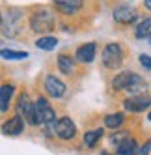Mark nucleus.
<instances>
[{
    "mask_svg": "<svg viewBox=\"0 0 151 155\" xmlns=\"http://www.w3.org/2000/svg\"><path fill=\"white\" fill-rule=\"evenodd\" d=\"M112 88L114 90H127L129 94L138 95V94H144V90L147 88V82L133 71H121L114 77Z\"/></svg>",
    "mask_w": 151,
    "mask_h": 155,
    "instance_id": "f257e3e1",
    "label": "nucleus"
},
{
    "mask_svg": "<svg viewBox=\"0 0 151 155\" xmlns=\"http://www.w3.org/2000/svg\"><path fill=\"white\" fill-rule=\"evenodd\" d=\"M54 25H56L54 13L47 8L37 9V12H34L30 17V28L34 32H39V34H49V32H52L54 30Z\"/></svg>",
    "mask_w": 151,
    "mask_h": 155,
    "instance_id": "f03ea898",
    "label": "nucleus"
},
{
    "mask_svg": "<svg viewBox=\"0 0 151 155\" xmlns=\"http://www.w3.org/2000/svg\"><path fill=\"white\" fill-rule=\"evenodd\" d=\"M101 60L104 64V68L108 69H117L123 64V51L120 43H108L101 54Z\"/></svg>",
    "mask_w": 151,
    "mask_h": 155,
    "instance_id": "7ed1b4c3",
    "label": "nucleus"
},
{
    "mask_svg": "<svg viewBox=\"0 0 151 155\" xmlns=\"http://www.w3.org/2000/svg\"><path fill=\"white\" fill-rule=\"evenodd\" d=\"M36 114H37L39 124H43L45 127L54 125L56 121H58V120H56L54 108L50 107V103L47 101L45 97H37V99H36Z\"/></svg>",
    "mask_w": 151,
    "mask_h": 155,
    "instance_id": "20e7f679",
    "label": "nucleus"
},
{
    "mask_svg": "<svg viewBox=\"0 0 151 155\" xmlns=\"http://www.w3.org/2000/svg\"><path fill=\"white\" fill-rule=\"evenodd\" d=\"M17 112L23 116L30 125H37L39 120H37V114H36V103L30 101L28 94H21L19 99H17Z\"/></svg>",
    "mask_w": 151,
    "mask_h": 155,
    "instance_id": "39448f33",
    "label": "nucleus"
},
{
    "mask_svg": "<svg viewBox=\"0 0 151 155\" xmlns=\"http://www.w3.org/2000/svg\"><path fill=\"white\" fill-rule=\"evenodd\" d=\"M54 135L62 140H71L75 135H77V125H75V121L67 116L63 118H58L56 125H54Z\"/></svg>",
    "mask_w": 151,
    "mask_h": 155,
    "instance_id": "423d86ee",
    "label": "nucleus"
},
{
    "mask_svg": "<svg viewBox=\"0 0 151 155\" xmlns=\"http://www.w3.org/2000/svg\"><path fill=\"white\" fill-rule=\"evenodd\" d=\"M123 107L129 112H142V110L151 107V95L147 94H138V95H131L123 101Z\"/></svg>",
    "mask_w": 151,
    "mask_h": 155,
    "instance_id": "0eeeda50",
    "label": "nucleus"
},
{
    "mask_svg": "<svg viewBox=\"0 0 151 155\" xmlns=\"http://www.w3.org/2000/svg\"><path fill=\"white\" fill-rule=\"evenodd\" d=\"M112 17H114L116 23H121V25H131V23H134V21L138 19V13H136V9H134V8L127 6V4H121V6L114 8Z\"/></svg>",
    "mask_w": 151,
    "mask_h": 155,
    "instance_id": "6e6552de",
    "label": "nucleus"
},
{
    "mask_svg": "<svg viewBox=\"0 0 151 155\" xmlns=\"http://www.w3.org/2000/svg\"><path fill=\"white\" fill-rule=\"evenodd\" d=\"M45 90H47V94L50 95V97H54V99H58V97H62L63 94H66V84H63L58 77H54V75H49L47 79H45Z\"/></svg>",
    "mask_w": 151,
    "mask_h": 155,
    "instance_id": "1a4fd4ad",
    "label": "nucleus"
},
{
    "mask_svg": "<svg viewBox=\"0 0 151 155\" xmlns=\"http://www.w3.org/2000/svg\"><path fill=\"white\" fill-rule=\"evenodd\" d=\"M23 129H24V118L21 116V114L9 118L6 124L2 125V133L8 135V137H17V135L23 133Z\"/></svg>",
    "mask_w": 151,
    "mask_h": 155,
    "instance_id": "9d476101",
    "label": "nucleus"
},
{
    "mask_svg": "<svg viewBox=\"0 0 151 155\" xmlns=\"http://www.w3.org/2000/svg\"><path fill=\"white\" fill-rule=\"evenodd\" d=\"M95 54H97V45L95 43H84V45H80L77 49L75 58L79 62H82V64H92L95 60Z\"/></svg>",
    "mask_w": 151,
    "mask_h": 155,
    "instance_id": "9b49d317",
    "label": "nucleus"
},
{
    "mask_svg": "<svg viewBox=\"0 0 151 155\" xmlns=\"http://www.w3.org/2000/svg\"><path fill=\"white\" fill-rule=\"evenodd\" d=\"M134 36L138 39H151V17L140 21L134 28Z\"/></svg>",
    "mask_w": 151,
    "mask_h": 155,
    "instance_id": "f8f14e48",
    "label": "nucleus"
},
{
    "mask_svg": "<svg viewBox=\"0 0 151 155\" xmlns=\"http://www.w3.org/2000/svg\"><path fill=\"white\" fill-rule=\"evenodd\" d=\"M11 95H13V86L11 84H2V88H0V110H2V112L8 110Z\"/></svg>",
    "mask_w": 151,
    "mask_h": 155,
    "instance_id": "ddd939ff",
    "label": "nucleus"
},
{
    "mask_svg": "<svg viewBox=\"0 0 151 155\" xmlns=\"http://www.w3.org/2000/svg\"><path fill=\"white\" fill-rule=\"evenodd\" d=\"M54 4L58 6V9L69 15V13H75L82 6V0H54Z\"/></svg>",
    "mask_w": 151,
    "mask_h": 155,
    "instance_id": "4468645a",
    "label": "nucleus"
},
{
    "mask_svg": "<svg viewBox=\"0 0 151 155\" xmlns=\"http://www.w3.org/2000/svg\"><path fill=\"white\" fill-rule=\"evenodd\" d=\"M138 144L134 138H125L120 146H117V153L120 155H136L138 153Z\"/></svg>",
    "mask_w": 151,
    "mask_h": 155,
    "instance_id": "2eb2a0df",
    "label": "nucleus"
},
{
    "mask_svg": "<svg viewBox=\"0 0 151 155\" xmlns=\"http://www.w3.org/2000/svg\"><path fill=\"white\" fill-rule=\"evenodd\" d=\"M36 47L41 51H54L58 47V39L54 36H41L36 41Z\"/></svg>",
    "mask_w": 151,
    "mask_h": 155,
    "instance_id": "dca6fc26",
    "label": "nucleus"
},
{
    "mask_svg": "<svg viewBox=\"0 0 151 155\" xmlns=\"http://www.w3.org/2000/svg\"><path fill=\"white\" fill-rule=\"evenodd\" d=\"M58 68L63 75H71L73 69H75V60L71 56H67V54H60L58 56Z\"/></svg>",
    "mask_w": 151,
    "mask_h": 155,
    "instance_id": "f3484780",
    "label": "nucleus"
},
{
    "mask_svg": "<svg viewBox=\"0 0 151 155\" xmlns=\"http://www.w3.org/2000/svg\"><path fill=\"white\" fill-rule=\"evenodd\" d=\"M103 129L99 127V129H93V131H88V133H86V135H84V146L86 148H93L95 146V144L97 142H99V138L103 137Z\"/></svg>",
    "mask_w": 151,
    "mask_h": 155,
    "instance_id": "a211bd4d",
    "label": "nucleus"
},
{
    "mask_svg": "<svg viewBox=\"0 0 151 155\" xmlns=\"http://www.w3.org/2000/svg\"><path fill=\"white\" fill-rule=\"evenodd\" d=\"M123 114L121 112H114V114H106L104 116V125L110 127V129H117L121 124H123Z\"/></svg>",
    "mask_w": 151,
    "mask_h": 155,
    "instance_id": "6ab92c4d",
    "label": "nucleus"
},
{
    "mask_svg": "<svg viewBox=\"0 0 151 155\" xmlns=\"http://www.w3.org/2000/svg\"><path fill=\"white\" fill-rule=\"evenodd\" d=\"M2 58L4 60H24L28 56L26 51H11V49H2Z\"/></svg>",
    "mask_w": 151,
    "mask_h": 155,
    "instance_id": "aec40b11",
    "label": "nucleus"
},
{
    "mask_svg": "<svg viewBox=\"0 0 151 155\" xmlns=\"http://www.w3.org/2000/svg\"><path fill=\"white\" fill-rule=\"evenodd\" d=\"M138 58H140V65H142L144 69L149 71L151 69V56H149V54H140Z\"/></svg>",
    "mask_w": 151,
    "mask_h": 155,
    "instance_id": "412c9836",
    "label": "nucleus"
},
{
    "mask_svg": "<svg viewBox=\"0 0 151 155\" xmlns=\"http://www.w3.org/2000/svg\"><path fill=\"white\" fill-rule=\"evenodd\" d=\"M144 4H146L147 9H151V0H144Z\"/></svg>",
    "mask_w": 151,
    "mask_h": 155,
    "instance_id": "4be33fe9",
    "label": "nucleus"
},
{
    "mask_svg": "<svg viewBox=\"0 0 151 155\" xmlns=\"http://www.w3.org/2000/svg\"><path fill=\"white\" fill-rule=\"evenodd\" d=\"M147 120H149V121H151V112H149V116H147Z\"/></svg>",
    "mask_w": 151,
    "mask_h": 155,
    "instance_id": "5701e85b",
    "label": "nucleus"
},
{
    "mask_svg": "<svg viewBox=\"0 0 151 155\" xmlns=\"http://www.w3.org/2000/svg\"><path fill=\"white\" fill-rule=\"evenodd\" d=\"M149 43H151V39H149Z\"/></svg>",
    "mask_w": 151,
    "mask_h": 155,
    "instance_id": "b1692460",
    "label": "nucleus"
}]
</instances>
